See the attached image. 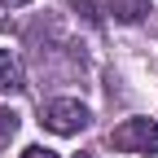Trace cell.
<instances>
[{"instance_id": "obj_1", "label": "cell", "mask_w": 158, "mask_h": 158, "mask_svg": "<svg viewBox=\"0 0 158 158\" xmlns=\"http://www.w3.org/2000/svg\"><path fill=\"white\" fill-rule=\"evenodd\" d=\"M110 145L123 154H158V123L154 118H127L110 132Z\"/></svg>"}, {"instance_id": "obj_2", "label": "cell", "mask_w": 158, "mask_h": 158, "mask_svg": "<svg viewBox=\"0 0 158 158\" xmlns=\"http://www.w3.org/2000/svg\"><path fill=\"white\" fill-rule=\"evenodd\" d=\"M40 123H44L48 132H57V136H75V132L88 127V110L79 106V101H70V97H62V101H48L44 106Z\"/></svg>"}, {"instance_id": "obj_3", "label": "cell", "mask_w": 158, "mask_h": 158, "mask_svg": "<svg viewBox=\"0 0 158 158\" xmlns=\"http://www.w3.org/2000/svg\"><path fill=\"white\" fill-rule=\"evenodd\" d=\"M27 88V75L18 66L13 53H0V92H22Z\"/></svg>"}, {"instance_id": "obj_4", "label": "cell", "mask_w": 158, "mask_h": 158, "mask_svg": "<svg viewBox=\"0 0 158 158\" xmlns=\"http://www.w3.org/2000/svg\"><path fill=\"white\" fill-rule=\"evenodd\" d=\"M106 13H114L118 22H141L149 13V0H106Z\"/></svg>"}, {"instance_id": "obj_5", "label": "cell", "mask_w": 158, "mask_h": 158, "mask_svg": "<svg viewBox=\"0 0 158 158\" xmlns=\"http://www.w3.org/2000/svg\"><path fill=\"white\" fill-rule=\"evenodd\" d=\"M13 132H18V114L0 106V149H5V145L13 141Z\"/></svg>"}, {"instance_id": "obj_6", "label": "cell", "mask_w": 158, "mask_h": 158, "mask_svg": "<svg viewBox=\"0 0 158 158\" xmlns=\"http://www.w3.org/2000/svg\"><path fill=\"white\" fill-rule=\"evenodd\" d=\"M101 5H106V0H75V9L84 13L88 22H101Z\"/></svg>"}, {"instance_id": "obj_7", "label": "cell", "mask_w": 158, "mask_h": 158, "mask_svg": "<svg viewBox=\"0 0 158 158\" xmlns=\"http://www.w3.org/2000/svg\"><path fill=\"white\" fill-rule=\"evenodd\" d=\"M18 158H57V154H53V149H44V145H27Z\"/></svg>"}, {"instance_id": "obj_8", "label": "cell", "mask_w": 158, "mask_h": 158, "mask_svg": "<svg viewBox=\"0 0 158 158\" xmlns=\"http://www.w3.org/2000/svg\"><path fill=\"white\" fill-rule=\"evenodd\" d=\"M0 5H5V9H18V5H27V0H0Z\"/></svg>"}, {"instance_id": "obj_9", "label": "cell", "mask_w": 158, "mask_h": 158, "mask_svg": "<svg viewBox=\"0 0 158 158\" xmlns=\"http://www.w3.org/2000/svg\"><path fill=\"white\" fill-rule=\"evenodd\" d=\"M75 158H88V154H75Z\"/></svg>"}]
</instances>
